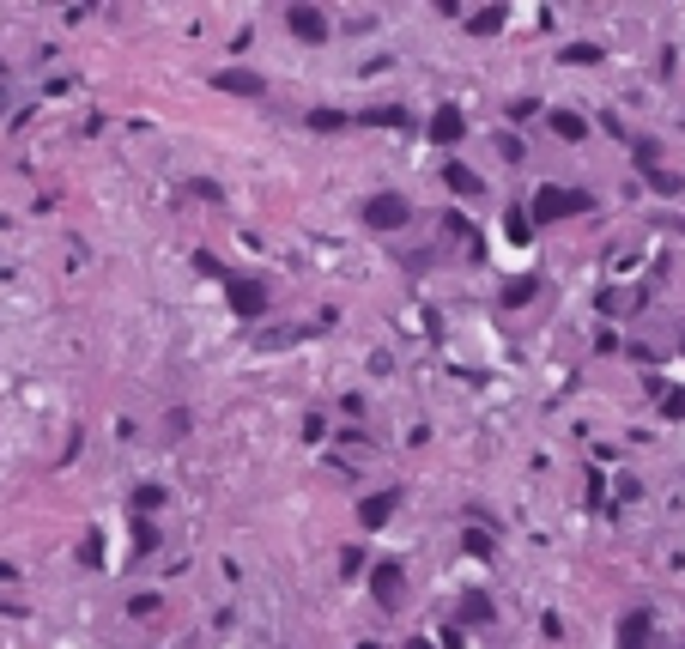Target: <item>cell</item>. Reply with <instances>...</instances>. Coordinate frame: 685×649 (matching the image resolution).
I'll return each mask as SVG.
<instances>
[{
    "mask_svg": "<svg viewBox=\"0 0 685 649\" xmlns=\"http://www.w3.org/2000/svg\"><path fill=\"white\" fill-rule=\"evenodd\" d=\"M643 176H649V188H661V195H680V176L661 171V164H643Z\"/></svg>",
    "mask_w": 685,
    "mask_h": 649,
    "instance_id": "cell-14",
    "label": "cell"
},
{
    "mask_svg": "<svg viewBox=\"0 0 685 649\" xmlns=\"http://www.w3.org/2000/svg\"><path fill=\"white\" fill-rule=\"evenodd\" d=\"M649 389H655V401H661L667 419H685V389H667V382H649Z\"/></svg>",
    "mask_w": 685,
    "mask_h": 649,
    "instance_id": "cell-11",
    "label": "cell"
},
{
    "mask_svg": "<svg viewBox=\"0 0 685 649\" xmlns=\"http://www.w3.org/2000/svg\"><path fill=\"white\" fill-rule=\"evenodd\" d=\"M370 595H377V607H401V595H407L401 565H377V571H370Z\"/></svg>",
    "mask_w": 685,
    "mask_h": 649,
    "instance_id": "cell-3",
    "label": "cell"
},
{
    "mask_svg": "<svg viewBox=\"0 0 685 649\" xmlns=\"http://www.w3.org/2000/svg\"><path fill=\"white\" fill-rule=\"evenodd\" d=\"M649 644V613H625L618 619V649H643Z\"/></svg>",
    "mask_w": 685,
    "mask_h": 649,
    "instance_id": "cell-6",
    "label": "cell"
},
{
    "mask_svg": "<svg viewBox=\"0 0 685 649\" xmlns=\"http://www.w3.org/2000/svg\"><path fill=\"white\" fill-rule=\"evenodd\" d=\"M219 85H225V92H249V98H261V73H219Z\"/></svg>",
    "mask_w": 685,
    "mask_h": 649,
    "instance_id": "cell-13",
    "label": "cell"
},
{
    "mask_svg": "<svg viewBox=\"0 0 685 649\" xmlns=\"http://www.w3.org/2000/svg\"><path fill=\"white\" fill-rule=\"evenodd\" d=\"M407 195H370L364 201V225H377V231H401L407 225Z\"/></svg>",
    "mask_w": 685,
    "mask_h": 649,
    "instance_id": "cell-2",
    "label": "cell"
},
{
    "mask_svg": "<svg viewBox=\"0 0 685 649\" xmlns=\"http://www.w3.org/2000/svg\"><path fill=\"white\" fill-rule=\"evenodd\" d=\"M461 547H467V558H491V534H485V528H467Z\"/></svg>",
    "mask_w": 685,
    "mask_h": 649,
    "instance_id": "cell-15",
    "label": "cell"
},
{
    "mask_svg": "<svg viewBox=\"0 0 685 649\" xmlns=\"http://www.w3.org/2000/svg\"><path fill=\"white\" fill-rule=\"evenodd\" d=\"M546 122H552V134H558V140H583L588 134V122H583V116H570V109H552Z\"/></svg>",
    "mask_w": 685,
    "mask_h": 649,
    "instance_id": "cell-9",
    "label": "cell"
},
{
    "mask_svg": "<svg viewBox=\"0 0 685 649\" xmlns=\"http://www.w3.org/2000/svg\"><path fill=\"white\" fill-rule=\"evenodd\" d=\"M340 571H346V577H364V547H346L340 552Z\"/></svg>",
    "mask_w": 685,
    "mask_h": 649,
    "instance_id": "cell-19",
    "label": "cell"
},
{
    "mask_svg": "<svg viewBox=\"0 0 685 649\" xmlns=\"http://www.w3.org/2000/svg\"><path fill=\"white\" fill-rule=\"evenodd\" d=\"M680 346H685V341H680Z\"/></svg>",
    "mask_w": 685,
    "mask_h": 649,
    "instance_id": "cell-21",
    "label": "cell"
},
{
    "mask_svg": "<svg viewBox=\"0 0 685 649\" xmlns=\"http://www.w3.org/2000/svg\"><path fill=\"white\" fill-rule=\"evenodd\" d=\"M534 212L540 219H570V212H594V195H583V188H540L534 195Z\"/></svg>",
    "mask_w": 685,
    "mask_h": 649,
    "instance_id": "cell-1",
    "label": "cell"
},
{
    "mask_svg": "<svg viewBox=\"0 0 685 649\" xmlns=\"http://www.w3.org/2000/svg\"><path fill=\"white\" fill-rule=\"evenodd\" d=\"M394 504H401L394 492H377V498H364V510H358V522H364V528H382V522L394 516Z\"/></svg>",
    "mask_w": 685,
    "mask_h": 649,
    "instance_id": "cell-8",
    "label": "cell"
},
{
    "mask_svg": "<svg viewBox=\"0 0 685 649\" xmlns=\"http://www.w3.org/2000/svg\"><path fill=\"white\" fill-rule=\"evenodd\" d=\"M443 176H449V188H455V195H480V176L467 171V164H443Z\"/></svg>",
    "mask_w": 685,
    "mask_h": 649,
    "instance_id": "cell-12",
    "label": "cell"
},
{
    "mask_svg": "<svg viewBox=\"0 0 685 649\" xmlns=\"http://www.w3.org/2000/svg\"><path fill=\"white\" fill-rule=\"evenodd\" d=\"M534 292H540V279H534V274H528V279H510V285H504V309H522Z\"/></svg>",
    "mask_w": 685,
    "mask_h": 649,
    "instance_id": "cell-10",
    "label": "cell"
},
{
    "mask_svg": "<svg viewBox=\"0 0 685 649\" xmlns=\"http://www.w3.org/2000/svg\"><path fill=\"white\" fill-rule=\"evenodd\" d=\"M231 309L255 322V316L267 309V285H261V279H231Z\"/></svg>",
    "mask_w": 685,
    "mask_h": 649,
    "instance_id": "cell-4",
    "label": "cell"
},
{
    "mask_svg": "<svg viewBox=\"0 0 685 649\" xmlns=\"http://www.w3.org/2000/svg\"><path fill=\"white\" fill-rule=\"evenodd\" d=\"M164 504V485H139L134 492V510H158Z\"/></svg>",
    "mask_w": 685,
    "mask_h": 649,
    "instance_id": "cell-18",
    "label": "cell"
},
{
    "mask_svg": "<svg viewBox=\"0 0 685 649\" xmlns=\"http://www.w3.org/2000/svg\"><path fill=\"white\" fill-rule=\"evenodd\" d=\"M461 619H467V625H480V619H491V595H467V607H461Z\"/></svg>",
    "mask_w": 685,
    "mask_h": 649,
    "instance_id": "cell-17",
    "label": "cell"
},
{
    "mask_svg": "<svg viewBox=\"0 0 685 649\" xmlns=\"http://www.w3.org/2000/svg\"><path fill=\"white\" fill-rule=\"evenodd\" d=\"M564 61H588V68H594V61H601V49H594V43H570V49H564Z\"/></svg>",
    "mask_w": 685,
    "mask_h": 649,
    "instance_id": "cell-20",
    "label": "cell"
},
{
    "mask_svg": "<svg viewBox=\"0 0 685 649\" xmlns=\"http://www.w3.org/2000/svg\"><path fill=\"white\" fill-rule=\"evenodd\" d=\"M498 25H504V6H485V12H474V19H467V31H498Z\"/></svg>",
    "mask_w": 685,
    "mask_h": 649,
    "instance_id": "cell-16",
    "label": "cell"
},
{
    "mask_svg": "<svg viewBox=\"0 0 685 649\" xmlns=\"http://www.w3.org/2000/svg\"><path fill=\"white\" fill-rule=\"evenodd\" d=\"M461 134H467V122H461V109H437V122H431V140H437V146H455Z\"/></svg>",
    "mask_w": 685,
    "mask_h": 649,
    "instance_id": "cell-7",
    "label": "cell"
},
{
    "mask_svg": "<svg viewBox=\"0 0 685 649\" xmlns=\"http://www.w3.org/2000/svg\"><path fill=\"white\" fill-rule=\"evenodd\" d=\"M285 25L304 36V43H322V36H328V25H322V6H291V12H285Z\"/></svg>",
    "mask_w": 685,
    "mask_h": 649,
    "instance_id": "cell-5",
    "label": "cell"
}]
</instances>
